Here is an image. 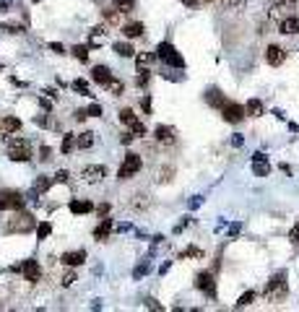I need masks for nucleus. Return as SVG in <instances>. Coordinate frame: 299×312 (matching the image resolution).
<instances>
[{
	"label": "nucleus",
	"mask_w": 299,
	"mask_h": 312,
	"mask_svg": "<svg viewBox=\"0 0 299 312\" xmlns=\"http://www.w3.org/2000/svg\"><path fill=\"white\" fill-rule=\"evenodd\" d=\"M8 234H26V231H32L37 229V219L29 214V211H13V216L5 221V226H3Z\"/></svg>",
	"instance_id": "nucleus-1"
},
{
	"label": "nucleus",
	"mask_w": 299,
	"mask_h": 312,
	"mask_svg": "<svg viewBox=\"0 0 299 312\" xmlns=\"http://www.w3.org/2000/svg\"><path fill=\"white\" fill-rule=\"evenodd\" d=\"M286 294H289V284H286V273L281 270V273H276L265 284V299L273 302V305H278V302L286 299Z\"/></svg>",
	"instance_id": "nucleus-2"
},
{
	"label": "nucleus",
	"mask_w": 299,
	"mask_h": 312,
	"mask_svg": "<svg viewBox=\"0 0 299 312\" xmlns=\"http://www.w3.org/2000/svg\"><path fill=\"white\" fill-rule=\"evenodd\" d=\"M8 159L11 162H29L32 159V143L26 138H11L8 140Z\"/></svg>",
	"instance_id": "nucleus-3"
},
{
	"label": "nucleus",
	"mask_w": 299,
	"mask_h": 312,
	"mask_svg": "<svg viewBox=\"0 0 299 312\" xmlns=\"http://www.w3.org/2000/svg\"><path fill=\"white\" fill-rule=\"evenodd\" d=\"M156 57L164 60V63L172 65V68H185V57L177 52V47L169 45V42H161V45L156 47Z\"/></svg>",
	"instance_id": "nucleus-4"
},
{
	"label": "nucleus",
	"mask_w": 299,
	"mask_h": 312,
	"mask_svg": "<svg viewBox=\"0 0 299 312\" xmlns=\"http://www.w3.org/2000/svg\"><path fill=\"white\" fill-rule=\"evenodd\" d=\"M141 167H143L141 156H138V154H128L125 162H122L120 169H117V177H120V179H130V177H136V175L141 172Z\"/></svg>",
	"instance_id": "nucleus-5"
},
{
	"label": "nucleus",
	"mask_w": 299,
	"mask_h": 312,
	"mask_svg": "<svg viewBox=\"0 0 299 312\" xmlns=\"http://www.w3.org/2000/svg\"><path fill=\"white\" fill-rule=\"evenodd\" d=\"M245 115H247V109L242 104H237V102H224V107H221V117L226 120V123H232V125L242 123Z\"/></svg>",
	"instance_id": "nucleus-6"
},
{
	"label": "nucleus",
	"mask_w": 299,
	"mask_h": 312,
	"mask_svg": "<svg viewBox=\"0 0 299 312\" xmlns=\"http://www.w3.org/2000/svg\"><path fill=\"white\" fill-rule=\"evenodd\" d=\"M24 208V195L16 190H3L0 193V211H18Z\"/></svg>",
	"instance_id": "nucleus-7"
},
{
	"label": "nucleus",
	"mask_w": 299,
	"mask_h": 312,
	"mask_svg": "<svg viewBox=\"0 0 299 312\" xmlns=\"http://www.w3.org/2000/svg\"><path fill=\"white\" fill-rule=\"evenodd\" d=\"M195 289L198 291H203L205 297H216V281H213V273L211 270H203V273H198L195 276Z\"/></svg>",
	"instance_id": "nucleus-8"
},
{
	"label": "nucleus",
	"mask_w": 299,
	"mask_h": 312,
	"mask_svg": "<svg viewBox=\"0 0 299 312\" xmlns=\"http://www.w3.org/2000/svg\"><path fill=\"white\" fill-rule=\"evenodd\" d=\"M286 60V49L284 47H278V45H268V49H265V63L268 65H273V68H278Z\"/></svg>",
	"instance_id": "nucleus-9"
},
{
	"label": "nucleus",
	"mask_w": 299,
	"mask_h": 312,
	"mask_svg": "<svg viewBox=\"0 0 299 312\" xmlns=\"http://www.w3.org/2000/svg\"><path fill=\"white\" fill-rule=\"evenodd\" d=\"M21 273H24V278L29 281V284H37V281L42 278V268H39V263H37V260H24Z\"/></svg>",
	"instance_id": "nucleus-10"
},
{
	"label": "nucleus",
	"mask_w": 299,
	"mask_h": 312,
	"mask_svg": "<svg viewBox=\"0 0 299 312\" xmlns=\"http://www.w3.org/2000/svg\"><path fill=\"white\" fill-rule=\"evenodd\" d=\"M91 78H94V81L99 84V86H109L112 84V78H115V76H112V70L107 68V65H94V68H91Z\"/></svg>",
	"instance_id": "nucleus-11"
},
{
	"label": "nucleus",
	"mask_w": 299,
	"mask_h": 312,
	"mask_svg": "<svg viewBox=\"0 0 299 312\" xmlns=\"http://www.w3.org/2000/svg\"><path fill=\"white\" fill-rule=\"evenodd\" d=\"M278 32L286 34V37L299 34V16H292V13H289L286 18H281V21H278Z\"/></svg>",
	"instance_id": "nucleus-12"
},
{
	"label": "nucleus",
	"mask_w": 299,
	"mask_h": 312,
	"mask_svg": "<svg viewBox=\"0 0 299 312\" xmlns=\"http://www.w3.org/2000/svg\"><path fill=\"white\" fill-rule=\"evenodd\" d=\"M252 172L257 177H268V175H271V164H268V159H265L263 151H257V154L252 156Z\"/></svg>",
	"instance_id": "nucleus-13"
},
{
	"label": "nucleus",
	"mask_w": 299,
	"mask_h": 312,
	"mask_svg": "<svg viewBox=\"0 0 299 312\" xmlns=\"http://www.w3.org/2000/svg\"><path fill=\"white\" fill-rule=\"evenodd\" d=\"M104 175H107V169L101 167V164H89V167L81 169V177H84L86 182H99Z\"/></svg>",
	"instance_id": "nucleus-14"
},
{
	"label": "nucleus",
	"mask_w": 299,
	"mask_h": 312,
	"mask_svg": "<svg viewBox=\"0 0 299 312\" xmlns=\"http://www.w3.org/2000/svg\"><path fill=\"white\" fill-rule=\"evenodd\" d=\"M153 138L164 146H172L174 140H177V133H174V128H169V125H159L156 130H153Z\"/></svg>",
	"instance_id": "nucleus-15"
},
{
	"label": "nucleus",
	"mask_w": 299,
	"mask_h": 312,
	"mask_svg": "<svg viewBox=\"0 0 299 312\" xmlns=\"http://www.w3.org/2000/svg\"><path fill=\"white\" fill-rule=\"evenodd\" d=\"M112 226H115V221H112L109 216H104V219H101V221H99V226L94 229V239H97V242H104V239L109 237V231H112Z\"/></svg>",
	"instance_id": "nucleus-16"
},
{
	"label": "nucleus",
	"mask_w": 299,
	"mask_h": 312,
	"mask_svg": "<svg viewBox=\"0 0 299 312\" xmlns=\"http://www.w3.org/2000/svg\"><path fill=\"white\" fill-rule=\"evenodd\" d=\"M21 130V120L18 117H5L3 123H0V135H13Z\"/></svg>",
	"instance_id": "nucleus-17"
},
{
	"label": "nucleus",
	"mask_w": 299,
	"mask_h": 312,
	"mask_svg": "<svg viewBox=\"0 0 299 312\" xmlns=\"http://www.w3.org/2000/svg\"><path fill=\"white\" fill-rule=\"evenodd\" d=\"M52 182H55V177H45V175L37 177L34 185H32V193H34V195H42V193H47V190L52 187Z\"/></svg>",
	"instance_id": "nucleus-18"
},
{
	"label": "nucleus",
	"mask_w": 299,
	"mask_h": 312,
	"mask_svg": "<svg viewBox=\"0 0 299 312\" xmlns=\"http://www.w3.org/2000/svg\"><path fill=\"white\" fill-rule=\"evenodd\" d=\"M60 260H63L68 268H76V266H81V263L86 260V250H78V253H65Z\"/></svg>",
	"instance_id": "nucleus-19"
},
{
	"label": "nucleus",
	"mask_w": 299,
	"mask_h": 312,
	"mask_svg": "<svg viewBox=\"0 0 299 312\" xmlns=\"http://www.w3.org/2000/svg\"><path fill=\"white\" fill-rule=\"evenodd\" d=\"M205 102H208L211 107H219V109H221L226 99H224V94L219 91V89H216V86H211L208 91H205Z\"/></svg>",
	"instance_id": "nucleus-20"
},
{
	"label": "nucleus",
	"mask_w": 299,
	"mask_h": 312,
	"mask_svg": "<svg viewBox=\"0 0 299 312\" xmlns=\"http://www.w3.org/2000/svg\"><path fill=\"white\" fill-rule=\"evenodd\" d=\"M143 32H146V29H143V24H141V21H130V24H125V26H122V34H125L128 39L143 37Z\"/></svg>",
	"instance_id": "nucleus-21"
},
{
	"label": "nucleus",
	"mask_w": 299,
	"mask_h": 312,
	"mask_svg": "<svg viewBox=\"0 0 299 312\" xmlns=\"http://www.w3.org/2000/svg\"><path fill=\"white\" fill-rule=\"evenodd\" d=\"M78 148V135H73V133H65V138H63V146H60V151L68 156V154H73V151Z\"/></svg>",
	"instance_id": "nucleus-22"
},
{
	"label": "nucleus",
	"mask_w": 299,
	"mask_h": 312,
	"mask_svg": "<svg viewBox=\"0 0 299 312\" xmlns=\"http://www.w3.org/2000/svg\"><path fill=\"white\" fill-rule=\"evenodd\" d=\"M70 211H73V214H91V211H94V203H91V200H73V203H70Z\"/></svg>",
	"instance_id": "nucleus-23"
},
{
	"label": "nucleus",
	"mask_w": 299,
	"mask_h": 312,
	"mask_svg": "<svg viewBox=\"0 0 299 312\" xmlns=\"http://www.w3.org/2000/svg\"><path fill=\"white\" fill-rule=\"evenodd\" d=\"M245 109H247V115H250V117H260V115L265 112V107H263V102H260V99H250Z\"/></svg>",
	"instance_id": "nucleus-24"
},
{
	"label": "nucleus",
	"mask_w": 299,
	"mask_h": 312,
	"mask_svg": "<svg viewBox=\"0 0 299 312\" xmlns=\"http://www.w3.org/2000/svg\"><path fill=\"white\" fill-rule=\"evenodd\" d=\"M120 123L128 125V128H133V125H138L141 120L136 117V112H133V109H120Z\"/></svg>",
	"instance_id": "nucleus-25"
},
{
	"label": "nucleus",
	"mask_w": 299,
	"mask_h": 312,
	"mask_svg": "<svg viewBox=\"0 0 299 312\" xmlns=\"http://www.w3.org/2000/svg\"><path fill=\"white\" fill-rule=\"evenodd\" d=\"M115 52L120 57H133V55H136V49H133L128 42H115Z\"/></svg>",
	"instance_id": "nucleus-26"
},
{
	"label": "nucleus",
	"mask_w": 299,
	"mask_h": 312,
	"mask_svg": "<svg viewBox=\"0 0 299 312\" xmlns=\"http://www.w3.org/2000/svg\"><path fill=\"white\" fill-rule=\"evenodd\" d=\"M112 5H115L120 13H130L133 8H136V0H112Z\"/></svg>",
	"instance_id": "nucleus-27"
},
{
	"label": "nucleus",
	"mask_w": 299,
	"mask_h": 312,
	"mask_svg": "<svg viewBox=\"0 0 299 312\" xmlns=\"http://www.w3.org/2000/svg\"><path fill=\"white\" fill-rule=\"evenodd\" d=\"M91 146H94V133L84 130V133L78 135V148H91Z\"/></svg>",
	"instance_id": "nucleus-28"
},
{
	"label": "nucleus",
	"mask_w": 299,
	"mask_h": 312,
	"mask_svg": "<svg viewBox=\"0 0 299 312\" xmlns=\"http://www.w3.org/2000/svg\"><path fill=\"white\" fill-rule=\"evenodd\" d=\"M70 52H73V57L81 60V63H86V60H89V47H84V45H76Z\"/></svg>",
	"instance_id": "nucleus-29"
},
{
	"label": "nucleus",
	"mask_w": 299,
	"mask_h": 312,
	"mask_svg": "<svg viewBox=\"0 0 299 312\" xmlns=\"http://www.w3.org/2000/svg\"><path fill=\"white\" fill-rule=\"evenodd\" d=\"M252 299H255V291H245V294L237 299V310H242V307H247V305H252Z\"/></svg>",
	"instance_id": "nucleus-30"
},
{
	"label": "nucleus",
	"mask_w": 299,
	"mask_h": 312,
	"mask_svg": "<svg viewBox=\"0 0 299 312\" xmlns=\"http://www.w3.org/2000/svg\"><path fill=\"white\" fill-rule=\"evenodd\" d=\"M52 234V226H50V221H42V224L37 226V239H47Z\"/></svg>",
	"instance_id": "nucleus-31"
},
{
	"label": "nucleus",
	"mask_w": 299,
	"mask_h": 312,
	"mask_svg": "<svg viewBox=\"0 0 299 312\" xmlns=\"http://www.w3.org/2000/svg\"><path fill=\"white\" fill-rule=\"evenodd\" d=\"M120 16H122V13L117 11L115 5H112V8H107V11H104V18H107L109 24H120Z\"/></svg>",
	"instance_id": "nucleus-32"
},
{
	"label": "nucleus",
	"mask_w": 299,
	"mask_h": 312,
	"mask_svg": "<svg viewBox=\"0 0 299 312\" xmlns=\"http://www.w3.org/2000/svg\"><path fill=\"white\" fill-rule=\"evenodd\" d=\"M70 86H73V91L84 94V96H91V94H89V84H86V81H81V78H76V81L70 84Z\"/></svg>",
	"instance_id": "nucleus-33"
},
{
	"label": "nucleus",
	"mask_w": 299,
	"mask_h": 312,
	"mask_svg": "<svg viewBox=\"0 0 299 312\" xmlns=\"http://www.w3.org/2000/svg\"><path fill=\"white\" fill-rule=\"evenodd\" d=\"M149 78H151V76H149V70L138 65V76H136V84H138V89H141V86H146V84H149Z\"/></svg>",
	"instance_id": "nucleus-34"
},
{
	"label": "nucleus",
	"mask_w": 299,
	"mask_h": 312,
	"mask_svg": "<svg viewBox=\"0 0 299 312\" xmlns=\"http://www.w3.org/2000/svg\"><path fill=\"white\" fill-rule=\"evenodd\" d=\"M0 29H3V32H8V34H24V26H21V24H3Z\"/></svg>",
	"instance_id": "nucleus-35"
},
{
	"label": "nucleus",
	"mask_w": 299,
	"mask_h": 312,
	"mask_svg": "<svg viewBox=\"0 0 299 312\" xmlns=\"http://www.w3.org/2000/svg\"><path fill=\"white\" fill-rule=\"evenodd\" d=\"M107 89H109V91L115 94V96H120L122 91H125V84H122V81H115V78H112V84H109Z\"/></svg>",
	"instance_id": "nucleus-36"
},
{
	"label": "nucleus",
	"mask_w": 299,
	"mask_h": 312,
	"mask_svg": "<svg viewBox=\"0 0 299 312\" xmlns=\"http://www.w3.org/2000/svg\"><path fill=\"white\" fill-rule=\"evenodd\" d=\"M180 258H203V250H198V247H188V250H182V253H180Z\"/></svg>",
	"instance_id": "nucleus-37"
},
{
	"label": "nucleus",
	"mask_w": 299,
	"mask_h": 312,
	"mask_svg": "<svg viewBox=\"0 0 299 312\" xmlns=\"http://www.w3.org/2000/svg\"><path fill=\"white\" fill-rule=\"evenodd\" d=\"M172 175H174V169H172V167H167V169H159V182H169V179H172Z\"/></svg>",
	"instance_id": "nucleus-38"
},
{
	"label": "nucleus",
	"mask_w": 299,
	"mask_h": 312,
	"mask_svg": "<svg viewBox=\"0 0 299 312\" xmlns=\"http://www.w3.org/2000/svg\"><path fill=\"white\" fill-rule=\"evenodd\" d=\"M289 239H292V245H297V247H299V221L292 226V231H289Z\"/></svg>",
	"instance_id": "nucleus-39"
},
{
	"label": "nucleus",
	"mask_w": 299,
	"mask_h": 312,
	"mask_svg": "<svg viewBox=\"0 0 299 312\" xmlns=\"http://www.w3.org/2000/svg\"><path fill=\"white\" fill-rule=\"evenodd\" d=\"M73 281H76V270H65V273H63V281H60V284H63V286H70Z\"/></svg>",
	"instance_id": "nucleus-40"
},
{
	"label": "nucleus",
	"mask_w": 299,
	"mask_h": 312,
	"mask_svg": "<svg viewBox=\"0 0 299 312\" xmlns=\"http://www.w3.org/2000/svg\"><path fill=\"white\" fill-rule=\"evenodd\" d=\"M149 273V263H141L136 270H133V278H141V276H146Z\"/></svg>",
	"instance_id": "nucleus-41"
},
{
	"label": "nucleus",
	"mask_w": 299,
	"mask_h": 312,
	"mask_svg": "<svg viewBox=\"0 0 299 312\" xmlns=\"http://www.w3.org/2000/svg\"><path fill=\"white\" fill-rule=\"evenodd\" d=\"M55 182H63V185H68V182H70V175L65 172V169H60V172L55 175Z\"/></svg>",
	"instance_id": "nucleus-42"
},
{
	"label": "nucleus",
	"mask_w": 299,
	"mask_h": 312,
	"mask_svg": "<svg viewBox=\"0 0 299 312\" xmlns=\"http://www.w3.org/2000/svg\"><path fill=\"white\" fill-rule=\"evenodd\" d=\"M50 159H52V151H50L47 146H42L39 148V162H50Z\"/></svg>",
	"instance_id": "nucleus-43"
},
{
	"label": "nucleus",
	"mask_w": 299,
	"mask_h": 312,
	"mask_svg": "<svg viewBox=\"0 0 299 312\" xmlns=\"http://www.w3.org/2000/svg\"><path fill=\"white\" fill-rule=\"evenodd\" d=\"M89 117H101V104H97V102L91 104L89 107Z\"/></svg>",
	"instance_id": "nucleus-44"
},
{
	"label": "nucleus",
	"mask_w": 299,
	"mask_h": 312,
	"mask_svg": "<svg viewBox=\"0 0 299 312\" xmlns=\"http://www.w3.org/2000/svg\"><path fill=\"white\" fill-rule=\"evenodd\" d=\"M73 117L78 120V123H84V120L89 117V109H76V112H73Z\"/></svg>",
	"instance_id": "nucleus-45"
},
{
	"label": "nucleus",
	"mask_w": 299,
	"mask_h": 312,
	"mask_svg": "<svg viewBox=\"0 0 299 312\" xmlns=\"http://www.w3.org/2000/svg\"><path fill=\"white\" fill-rule=\"evenodd\" d=\"M151 60H153V55H138V57H136V63H138V65H149Z\"/></svg>",
	"instance_id": "nucleus-46"
},
{
	"label": "nucleus",
	"mask_w": 299,
	"mask_h": 312,
	"mask_svg": "<svg viewBox=\"0 0 299 312\" xmlns=\"http://www.w3.org/2000/svg\"><path fill=\"white\" fill-rule=\"evenodd\" d=\"M133 138H136V133H133V130H130V133H122V138H120V143H133Z\"/></svg>",
	"instance_id": "nucleus-47"
},
{
	"label": "nucleus",
	"mask_w": 299,
	"mask_h": 312,
	"mask_svg": "<svg viewBox=\"0 0 299 312\" xmlns=\"http://www.w3.org/2000/svg\"><path fill=\"white\" fill-rule=\"evenodd\" d=\"M146 307H149V310H161V305H159L156 299H151V297L146 299Z\"/></svg>",
	"instance_id": "nucleus-48"
},
{
	"label": "nucleus",
	"mask_w": 299,
	"mask_h": 312,
	"mask_svg": "<svg viewBox=\"0 0 299 312\" xmlns=\"http://www.w3.org/2000/svg\"><path fill=\"white\" fill-rule=\"evenodd\" d=\"M50 49H52V52H57V55H63V45H57V42L50 45Z\"/></svg>",
	"instance_id": "nucleus-49"
},
{
	"label": "nucleus",
	"mask_w": 299,
	"mask_h": 312,
	"mask_svg": "<svg viewBox=\"0 0 299 312\" xmlns=\"http://www.w3.org/2000/svg\"><path fill=\"white\" fill-rule=\"evenodd\" d=\"M143 109H146V112H151V99H149V96L143 99Z\"/></svg>",
	"instance_id": "nucleus-50"
},
{
	"label": "nucleus",
	"mask_w": 299,
	"mask_h": 312,
	"mask_svg": "<svg viewBox=\"0 0 299 312\" xmlns=\"http://www.w3.org/2000/svg\"><path fill=\"white\" fill-rule=\"evenodd\" d=\"M107 211H109V206H107V203H101V206H99V214H101V216H107Z\"/></svg>",
	"instance_id": "nucleus-51"
},
{
	"label": "nucleus",
	"mask_w": 299,
	"mask_h": 312,
	"mask_svg": "<svg viewBox=\"0 0 299 312\" xmlns=\"http://www.w3.org/2000/svg\"><path fill=\"white\" fill-rule=\"evenodd\" d=\"M237 3H240V0H224V5H226V8H234Z\"/></svg>",
	"instance_id": "nucleus-52"
},
{
	"label": "nucleus",
	"mask_w": 299,
	"mask_h": 312,
	"mask_svg": "<svg viewBox=\"0 0 299 312\" xmlns=\"http://www.w3.org/2000/svg\"><path fill=\"white\" fill-rule=\"evenodd\" d=\"M182 3L188 5V8H195V5H198V0H182Z\"/></svg>",
	"instance_id": "nucleus-53"
},
{
	"label": "nucleus",
	"mask_w": 299,
	"mask_h": 312,
	"mask_svg": "<svg viewBox=\"0 0 299 312\" xmlns=\"http://www.w3.org/2000/svg\"><path fill=\"white\" fill-rule=\"evenodd\" d=\"M0 11H5V3H3V0H0Z\"/></svg>",
	"instance_id": "nucleus-54"
},
{
	"label": "nucleus",
	"mask_w": 299,
	"mask_h": 312,
	"mask_svg": "<svg viewBox=\"0 0 299 312\" xmlns=\"http://www.w3.org/2000/svg\"><path fill=\"white\" fill-rule=\"evenodd\" d=\"M203 3H213V0H203Z\"/></svg>",
	"instance_id": "nucleus-55"
},
{
	"label": "nucleus",
	"mask_w": 299,
	"mask_h": 312,
	"mask_svg": "<svg viewBox=\"0 0 299 312\" xmlns=\"http://www.w3.org/2000/svg\"><path fill=\"white\" fill-rule=\"evenodd\" d=\"M32 3H39V0H32Z\"/></svg>",
	"instance_id": "nucleus-56"
}]
</instances>
